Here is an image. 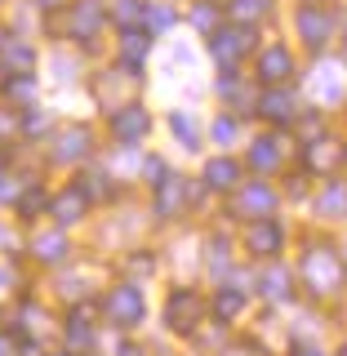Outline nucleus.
I'll return each instance as SVG.
<instances>
[{"instance_id": "f257e3e1", "label": "nucleus", "mask_w": 347, "mask_h": 356, "mask_svg": "<svg viewBox=\"0 0 347 356\" xmlns=\"http://www.w3.org/2000/svg\"><path fill=\"white\" fill-rule=\"evenodd\" d=\"M303 272H307V281H312V294H334L343 281H347V267L334 259L330 250H316V254H307V263H303Z\"/></svg>"}, {"instance_id": "f03ea898", "label": "nucleus", "mask_w": 347, "mask_h": 356, "mask_svg": "<svg viewBox=\"0 0 347 356\" xmlns=\"http://www.w3.org/2000/svg\"><path fill=\"white\" fill-rule=\"evenodd\" d=\"M200 312H205V303H200V294H192V289H174L170 303H165V325H170L174 334H192Z\"/></svg>"}, {"instance_id": "7ed1b4c3", "label": "nucleus", "mask_w": 347, "mask_h": 356, "mask_svg": "<svg viewBox=\"0 0 347 356\" xmlns=\"http://www.w3.org/2000/svg\"><path fill=\"white\" fill-rule=\"evenodd\" d=\"M107 316L116 321V325H138L143 321V294L134 285H120L107 294Z\"/></svg>"}, {"instance_id": "20e7f679", "label": "nucleus", "mask_w": 347, "mask_h": 356, "mask_svg": "<svg viewBox=\"0 0 347 356\" xmlns=\"http://www.w3.org/2000/svg\"><path fill=\"white\" fill-rule=\"evenodd\" d=\"M250 40H254L250 27H227V31H218V36H214V44H209V49H214V58H218L223 67H232L245 49H250Z\"/></svg>"}, {"instance_id": "39448f33", "label": "nucleus", "mask_w": 347, "mask_h": 356, "mask_svg": "<svg viewBox=\"0 0 347 356\" xmlns=\"http://www.w3.org/2000/svg\"><path fill=\"white\" fill-rule=\"evenodd\" d=\"M147 129H152V116L143 107H125V111H116V116H111V134H116L120 143H138Z\"/></svg>"}, {"instance_id": "423d86ee", "label": "nucleus", "mask_w": 347, "mask_h": 356, "mask_svg": "<svg viewBox=\"0 0 347 356\" xmlns=\"http://www.w3.org/2000/svg\"><path fill=\"white\" fill-rule=\"evenodd\" d=\"M289 72H294V58H289V49H281V44L263 49V58H259V81L276 85V81H289Z\"/></svg>"}, {"instance_id": "0eeeda50", "label": "nucleus", "mask_w": 347, "mask_h": 356, "mask_svg": "<svg viewBox=\"0 0 347 356\" xmlns=\"http://www.w3.org/2000/svg\"><path fill=\"white\" fill-rule=\"evenodd\" d=\"M245 245H250V254H259V259H272L276 250H281V227L276 222H254L250 227V236H245Z\"/></svg>"}, {"instance_id": "6e6552de", "label": "nucleus", "mask_w": 347, "mask_h": 356, "mask_svg": "<svg viewBox=\"0 0 347 356\" xmlns=\"http://www.w3.org/2000/svg\"><path fill=\"white\" fill-rule=\"evenodd\" d=\"M205 183L214 187V192H232V187L241 183V165L227 161V156H218V161L205 165Z\"/></svg>"}, {"instance_id": "1a4fd4ad", "label": "nucleus", "mask_w": 347, "mask_h": 356, "mask_svg": "<svg viewBox=\"0 0 347 356\" xmlns=\"http://www.w3.org/2000/svg\"><path fill=\"white\" fill-rule=\"evenodd\" d=\"M241 209H245V214H254V218H259V214H272V209H276V192L267 183L241 187Z\"/></svg>"}, {"instance_id": "9d476101", "label": "nucleus", "mask_w": 347, "mask_h": 356, "mask_svg": "<svg viewBox=\"0 0 347 356\" xmlns=\"http://www.w3.org/2000/svg\"><path fill=\"white\" fill-rule=\"evenodd\" d=\"M259 111L267 120H276V125H285V120H294V103H289V94L285 89H272V94L259 103Z\"/></svg>"}, {"instance_id": "9b49d317", "label": "nucleus", "mask_w": 347, "mask_h": 356, "mask_svg": "<svg viewBox=\"0 0 347 356\" xmlns=\"http://www.w3.org/2000/svg\"><path fill=\"white\" fill-rule=\"evenodd\" d=\"M81 214H85V192H81V187H72V192H63L58 200H54V218H58L63 227H67V222H76Z\"/></svg>"}, {"instance_id": "f8f14e48", "label": "nucleus", "mask_w": 347, "mask_h": 356, "mask_svg": "<svg viewBox=\"0 0 347 356\" xmlns=\"http://www.w3.org/2000/svg\"><path fill=\"white\" fill-rule=\"evenodd\" d=\"M298 31H303L307 44H321L330 36V18L321 14V9H303V14H298Z\"/></svg>"}, {"instance_id": "ddd939ff", "label": "nucleus", "mask_w": 347, "mask_h": 356, "mask_svg": "<svg viewBox=\"0 0 347 356\" xmlns=\"http://www.w3.org/2000/svg\"><path fill=\"white\" fill-rule=\"evenodd\" d=\"M183 209V178H165L156 196V214H178Z\"/></svg>"}, {"instance_id": "4468645a", "label": "nucleus", "mask_w": 347, "mask_h": 356, "mask_svg": "<svg viewBox=\"0 0 347 356\" xmlns=\"http://www.w3.org/2000/svg\"><path fill=\"white\" fill-rule=\"evenodd\" d=\"M85 152H89V134L81 125H72L58 138V161H76V156H85Z\"/></svg>"}, {"instance_id": "2eb2a0df", "label": "nucleus", "mask_w": 347, "mask_h": 356, "mask_svg": "<svg viewBox=\"0 0 347 356\" xmlns=\"http://www.w3.org/2000/svg\"><path fill=\"white\" fill-rule=\"evenodd\" d=\"M76 22H72V31H76V36H94V31H98V22H103V14H98V5H89V0H85V5H76V14H72Z\"/></svg>"}, {"instance_id": "dca6fc26", "label": "nucleus", "mask_w": 347, "mask_h": 356, "mask_svg": "<svg viewBox=\"0 0 347 356\" xmlns=\"http://www.w3.org/2000/svg\"><path fill=\"white\" fill-rule=\"evenodd\" d=\"M31 250H36L45 263H58L63 254H67V241H63V232H49V236H36V245H31Z\"/></svg>"}, {"instance_id": "f3484780", "label": "nucleus", "mask_w": 347, "mask_h": 356, "mask_svg": "<svg viewBox=\"0 0 347 356\" xmlns=\"http://www.w3.org/2000/svg\"><path fill=\"white\" fill-rule=\"evenodd\" d=\"M289 289H294V285H289V272H285V267L263 272V294L267 298H289Z\"/></svg>"}, {"instance_id": "a211bd4d", "label": "nucleus", "mask_w": 347, "mask_h": 356, "mask_svg": "<svg viewBox=\"0 0 347 356\" xmlns=\"http://www.w3.org/2000/svg\"><path fill=\"white\" fill-rule=\"evenodd\" d=\"M250 161H254V170H272V165H281L276 138H259V143H254V152H250Z\"/></svg>"}, {"instance_id": "6ab92c4d", "label": "nucleus", "mask_w": 347, "mask_h": 356, "mask_svg": "<svg viewBox=\"0 0 347 356\" xmlns=\"http://www.w3.org/2000/svg\"><path fill=\"white\" fill-rule=\"evenodd\" d=\"M241 307H245V294H236V289H218V294H214V312L223 321L241 316Z\"/></svg>"}, {"instance_id": "aec40b11", "label": "nucleus", "mask_w": 347, "mask_h": 356, "mask_svg": "<svg viewBox=\"0 0 347 356\" xmlns=\"http://www.w3.org/2000/svg\"><path fill=\"white\" fill-rule=\"evenodd\" d=\"M143 22H147V31H170V27H174V9H165V5H143Z\"/></svg>"}, {"instance_id": "412c9836", "label": "nucleus", "mask_w": 347, "mask_h": 356, "mask_svg": "<svg viewBox=\"0 0 347 356\" xmlns=\"http://www.w3.org/2000/svg\"><path fill=\"white\" fill-rule=\"evenodd\" d=\"M321 209H325V214H347V187L330 183L325 192H321Z\"/></svg>"}, {"instance_id": "4be33fe9", "label": "nucleus", "mask_w": 347, "mask_h": 356, "mask_svg": "<svg viewBox=\"0 0 347 356\" xmlns=\"http://www.w3.org/2000/svg\"><path fill=\"white\" fill-rule=\"evenodd\" d=\"M339 161H343V147H339V143H321L316 156L307 152V165H316V170H334Z\"/></svg>"}, {"instance_id": "5701e85b", "label": "nucleus", "mask_w": 347, "mask_h": 356, "mask_svg": "<svg viewBox=\"0 0 347 356\" xmlns=\"http://www.w3.org/2000/svg\"><path fill=\"white\" fill-rule=\"evenodd\" d=\"M170 125H174V134H178V143H187V147H196V120L192 116H187V111H174V116H170Z\"/></svg>"}, {"instance_id": "b1692460", "label": "nucleus", "mask_w": 347, "mask_h": 356, "mask_svg": "<svg viewBox=\"0 0 347 356\" xmlns=\"http://www.w3.org/2000/svg\"><path fill=\"white\" fill-rule=\"evenodd\" d=\"M5 67H14V72H31V49L14 40V44L5 49Z\"/></svg>"}, {"instance_id": "393cba45", "label": "nucleus", "mask_w": 347, "mask_h": 356, "mask_svg": "<svg viewBox=\"0 0 347 356\" xmlns=\"http://www.w3.org/2000/svg\"><path fill=\"white\" fill-rule=\"evenodd\" d=\"M143 54H147V36H134V31H125V63L138 67Z\"/></svg>"}, {"instance_id": "a878e982", "label": "nucleus", "mask_w": 347, "mask_h": 356, "mask_svg": "<svg viewBox=\"0 0 347 356\" xmlns=\"http://www.w3.org/2000/svg\"><path fill=\"white\" fill-rule=\"evenodd\" d=\"M192 22H196L200 31H214V27H218V9H214V5H196V9H192Z\"/></svg>"}, {"instance_id": "bb28decb", "label": "nucleus", "mask_w": 347, "mask_h": 356, "mask_svg": "<svg viewBox=\"0 0 347 356\" xmlns=\"http://www.w3.org/2000/svg\"><path fill=\"white\" fill-rule=\"evenodd\" d=\"M116 18H120V27H134V22L143 18V5H138V0H120V5H116Z\"/></svg>"}, {"instance_id": "cd10ccee", "label": "nucleus", "mask_w": 347, "mask_h": 356, "mask_svg": "<svg viewBox=\"0 0 347 356\" xmlns=\"http://www.w3.org/2000/svg\"><path fill=\"white\" fill-rule=\"evenodd\" d=\"M40 209H45V192H40V187H36V192H27V196L18 200V214H22V218L40 214Z\"/></svg>"}, {"instance_id": "c85d7f7f", "label": "nucleus", "mask_w": 347, "mask_h": 356, "mask_svg": "<svg viewBox=\"0 0 347 356\" xmlns=\"http://www.w3.org/2000/svg\"><path fill=\"white\" fill-rule=\"evenodd\" d=\"M267 14V0H236V18H263Z\"/></svg>"}, {"instance_id": "c756f323", "label": "nucleus", "mask_w": 347, "mask_h": 356, "mask_svg": "<svg viewBox=\"0 0 347 356\" xmlns=\"http://www.w3.org/2000/svg\"><path fill=\"white\" fill-rule=\"evenodd\" d=\"M31 94H36V85H31L27 76H22V81H14V85H9V98H14V103H31Z\"/></svg>"}, {"instance_id": "7c9ffc66", "label": "nucleus", "mask_w": 347, "mask_h": 356, "mask_svg": "<svg viewBox=\"0 0 347 356\" xmlns=\"http://www.w3.org/2000/svg\"><path fill=\"white\" fill-rule=\"evenodd\" d=\"M214 138H218V143H232V138H236V120H232V116L214 120Z\"/></svg>"}, {"instance_id": "2f4dec72", "label": "nucleus", "mask_w": 347, "mask_h": 356, "mask_svg": "<svg viewBox=\"0 0 347 356\" xmlns=\"http://www.w3.org/2000/svg\"><path fill=\"white\" fill-rule=\"evenodd\" d=\"M298 356H321V352H307V348H303V352H298Z\"/></svg>"}, {"instance_id": "473e14b6", "label": "nucleus", "mask_w": 347, "mask_h": 356, "mask_svg": "<svg viewBox=\"0 0 347 356\" xmlns=\"http://www.w3.org/2000/svg\"><path fill=\"white\" fill-rule=\"evenodd\" d=\"M40 5H58V0H40Z\"/></svg>"}, {"instance_id": "72a5a7b5", "label": "nucleus", "mask_w": 347, "mask_h": 356, "mask_svg": "<svg viewBox=\"0 0 347 356\" xmlns=\"http://www.w3.org/2000/svg\"><path fill=\"white\" fill-rule=\"evenodd\" d=\"M125 356H138V352H125Z\"/></svg>"}]
</instances>
